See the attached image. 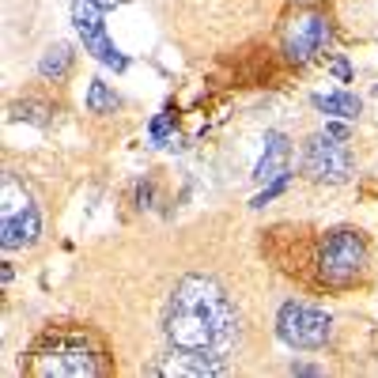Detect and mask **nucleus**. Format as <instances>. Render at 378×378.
<instances>
[{
    "mask_svg": "<svg viewBox=\"0 0 378 378\" xmlns=\"http://www.w3.org/2000/svg\"><path fill=\"white\" fill-rule=\"evenodd\" d=\"M333 72H337V80H340V84H348V80H352V68H348V61H333Z\"/></svg>",
    "mask_w": 378,
    "mask_h": 378,
    "instance_id": "16",
    "label": "nucleus"
},
{
    "mask_svg": "<svg viewBox=\"0 0 378 378\" xmlns=\"http://www.w3.org/2000/svg\"><path fill=\"white\" fill-rule=\"evenodd\" d=\"M167 337L174 348L205 352L224 363L238 344V314L212 276H186L167 310Z\"/></svg>",
    "mask_w": 378,
    "mask_h": 378,
    "instance_id": "1",
    "label": "nucleus"
},
{
    "mask_svg": "<svg viewBox=\"0 0 378 378\" xmlns=\"http://www.w3.org/2000/svg\"><path fill=\"white\" fill-rule=\"evenodd\" d=\"M303 167L314 182H348L352 178V152H348V140H337L329 133H318L307 140V152H303Z\"/></svg>",
    "mask_w": 378,
    "mask_h": 378,
    "instance_id": "6",
    "label": "nucleus"
},
{
    "mask_svg": "<svg viewBox=\"0 0 378 378\" xmlns=\"http://www.w3.org/2000/svg\"><path fill=\"white\" fill-rule=\"evenodd\" d=\"M318 269L326 276V284H333V288H348V284H356L359 276L367 269V242L363 235L352 231V227H340L326 238V246H321V257H318Z\"/></svg>",
    "mask_w": 378,
    "mask_h": 378,
    "instance_id": "2",
    "label": "nucleus"
},
{
    "mask_svg": "<svg viewBox=\"0 0 378 378\" xmlns=\"http://www.w3.org/2000/svg\"><path fill=\"white\" fill-rule=\"evenodd\" d=\"M329 314L318 307H307V303H284L280 314H276V333H280L284 344L303 348V352H314L329 340Z\"/></svg>",
    "mask_w": 378,
    "mask_h": 378,
    "instance_id": "4",
    "label": "nucleus"
},
{
    "mask_svg": "<svg viewBox=\"0 0 378 378\" xmlns=\"http://www.w3.org/2000/svg\"><path fill=\"white\" fill-rule=\"evenodd\" d=\"M291 375H321V367H310V363H291Z\"/></svg>",
    "mask_w": 378,
    "mask_h": 378,
    "instance_id": "18",
    "label": "nucleus"
},
{
    "mask_svg": "<svg viewBox=\"0 0 378 378\" xmlns=\"http://www.w3.org/2000/svg\"><path fill=\"white\" fill-rule=\"evenodd\" d=\"M326 133H329V136H337V140H348V136H352V133H348V125H340V122H329V125H326Z\"/></svg>",
    "mask_w": 378,
    "mask_h": 378,
    "instance_id": "17",
    "label": "nucleus"
},
{
    "mask_svg": "<svg viewBox=\"0 0 378 378\" xmlns=\"http://www.w3.org/2000/svg\"><path fill=\"white\" fill-rule=\"evenodd\" d=\"M68 68H72V45L68 42H53L50 50L42 53V61H38V72H42L45 80L68 76Z\"/></svg>",
    "mask_w": 378,
    "mask_h": 378,
    "instance_id": "12",
    "label": "nucleus"
},
{
    "mask_svg": "<svg viewBox=\"0 0 378 378\" xmlns=\"http://www.w3.org/2000/svg\"><path fill=\"white\" fill-rule=\"evenodd\" d=\"M284 189H288V174H284V178H276V182H269V186H265V193H257V197L250 201V208H265L272 197H280Z\"/></svg>",
    "mask_w": 378,
    "mask_h": 378,
    "instance_id": "14",
    "label": "nucleus"
},
{
    "mask_svg": "<svg viewBox=\"0 0 378 378\" xmlns=\"http://www.w3.org/2000/svg\"><path fill=\"white\" fill-rule=\"evenodd\" d=\"M42 235V219H38V208L23 212L15 219H0V246L4 250H23V246H34Z\"/></svg>",
    "mask_w": 378,
    "mask_h": 378,
    "instance_id": "9",
    "label": "nucleus"
},
{
    "mask_svg": "<svg viewBox=\"0 0 378 378\" xmlns=\"http://www.w3.org/2000/svg\"><path fill=\"white\" fill-rule=\"evenodd\" d=\"M314 106L321 110V114L344 117V122H352V117H359V110H363V103H359V95H352V91H329V95H314Z\"/></svg>",
    "mask_w": 378,
    "mask_h": 378,
    "instance_id": "11",
    "label": "nucleus"
},
{
    "mask_svg": "<svg viewBox=\"0 0 378 378\" xmlns=\"http://www.w3.org/2000/svg\"><path fill=\"white\" fill-rule=\"evenodd\" d=\"M152 140L155 144H174V136H170V122H167V117H152Z\"/></svg>",
    "mask_w": 378,
    "mask_h": 378,
    "instance_id": "15",
    "label": "nucleus"
},
{
    "mask_svg": "<svg viewBox=\"0 0 378 378\" xmlns=\"http://www.w3.org/2000/svg\"><path fill=\"white\" fill-rule=\"evenodd\" d=\"M326 42H329V20L318 12H307L299 20H291L288 31H284V53L295 64L310 61L318 50H326Z\"/></svg>",
    "mask_w": 378,
    "mask_h": 378,
    "instance_id": "7",
    "label": "nucleus"
},
{
    "mask_svg": "<svg viewBox=\"0 0 378 378\" xmlns=\"http://www.w3.org/2000/svg\"><path fill=\"white\" fill-rule=\"evenodd\" d=\"M99 371H103L99 359L91 356V348L80 337H53V344L34 356V375H42V378H53V375L84 378V375H99Z\"/></svg>",
    "mask_w": 378,
    "mask_h": 378,
    "instance_id": "5",
    "label": "nucleus"
},
{
    "mask_svg": "<svg viewBox=\"0 0 378 378\" xmlns=\"http://www.w3.org/2000/svg\"><path fill=\"white\" fill-rule=\"evenodd\" d=\"M288 163H291V144L284 133H265V155L257 159L254 167V178L257 182H276L288 174Z\"/></svg>",
    "mask_w": 378,
    "mask_h": 378,
    "instance_id": "8",
    "label": "nucleus"
},
{
    "mask_svg": "<svg viewBox=\"0 0 378 378\" xmlns=\"http://www.w3.org/2000/svg\"><path fill=\"white\" fill-rule=\"evenodd\" d=\"M375 95H378V87H375Z\"/></svg>",
    "mask_w": 378,
    "mask_h": 378,
    "instance_id": "19",
    "label": "nucleus"
},
{
    "mask_svg": "<svg viewBox=\"0 0 378 378\" xmlns=\"http://www.w3.org/2000/svg\"><path fill=\"white\" fill-rule=\"evenodd\" d=\"M87 110H91V114H114V110H117V95L103 84V80H91V87H87Z\"/></svg>",
    "mask_w": 378,
    "mask_h": 378,
    "instance_id": "13",
    "label": "nucleus"
},
{
    "mask_svg": "<svg viewBox=\"0 0 378 378\" xmlns=\"http://www.w3.org/2000/svg\"><path fill=\"white\" fill-rule=\"evenodd\" d=\"M122 4L125 0H72V23H76V34H80V42H84V50L95 53V57L114 72H125L129 57L106 38L103 12L106 8H122Z\"/></svg>",
    "mask_w": 378,
    "mask_h": 378,
    "instance_id": "3",
    "label": "nucleus"
},
{
    "mask_svg": "<svg viewBox=\"0 0 378 378\" xmlns=\"http://www.w3.org/2000/svg\"><path fill=\"white\" fill-rule=\"evenodd\" d=\"M224 371V363L219 359H212L205 352H186V348H178L163 367H155V375H219Z\"/></svg>",
    "mask_w": 378,
    "mask_h": 378,
    "instance_id": "10",
    "label": "nucleus"
}]
</instances>
